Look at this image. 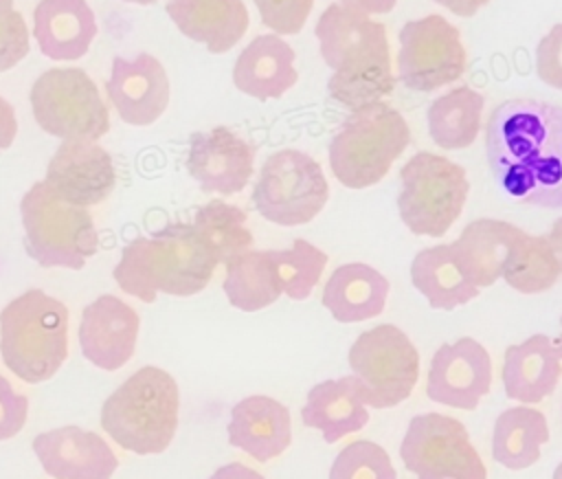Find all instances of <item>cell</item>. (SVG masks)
I'll list each match as a JSON object with an SVG mask.
<instances>
[{
  "instance_id": "obj_1",
  "label": "cell",
  "mask_w": 562,
  "mask_h": 479,
  "mask_svg": "<svg viewBox=\"0 0 562 479\" xmlns=\"http://www.w3.org/2000/svg\"><path fill=\"white\" fill-rule=\"evenodd\" d=\"M485 156L503 193L562 209V105L531 97L501 101L485 123Z\"/></svg>"
},
{
  "instance_id": "obj_2",
  "label": "cell",
  "mask_w": 562,
  "mask_h": 479,
  "mask_svg": "<svg viewBox=\"0 0 562 479\" xmlns=\"http://www.w3.org/2000/svg\"><path fill=\"white\" fill-rule=\"evenodd\" d=\"M217 259L191 222H167L151 235H136L123 248L112 277L123 292L156 301L158 292L189 297L206 288Z\"/></svg>"
},
{
  "instance_id": "obj_3",
  "label": "cell",
  "mask_w": 562,
  "mask_h": 479,
  "mask_svg": "<svg viewBox=\"0 0 562 479\" xmlns=\"http://www.w3.org/2000/svg\"><path fill=\"white\" fill-rule=\"evenodd\" d=\"M180 391L176 378L145 365L125 378L101 404V426L125 450L162 453L178 428Z\"/></svg>"
},
{
  "instance_id": "obj_4",
  "label": "cell",
  "mask_w": 562,
  "mask_h": 479,
  "mask_svg": "<svg viewBox=\"0 0 562 479\" xmlns=\"http://www.w3.org/2000/svg\"><path fill=\"white\" fill-rule=\"evenodd\" d=\"M2 363L24 382L57 374L68 356V308L40 288H29L0 310Z\"/></svg>"
},
{
  "instance_id": "obj_5",
  "label": "cell",
  "mask_w": 562,
  "mask_h": 479,
  "mask_svg": "<svg viewBox=\"0 0 562 479\" xmlns=\"http://www.w3.org/2000/svg\"><path fill=\"white\" fill-rule=\"evenodd\" d=\"M411 143L406 119L386 101L349 112L329 141V167L349 189L380 182Z\"/></svg>"
},
{
  "instance_id": "obj_6",
  "label": "cell",
  "mask_w": 562,
  "mask_h": 479,
  "mask_svg": "<svg viewBox=\"0 0 562 479\" xmlns=\"http://www.w3.org/2000/svg\"><path fill=\"white\" fill-rule=\"evenodd\" d=\"M24 248L44 268H83L99 248L92 213L57 196L44 180L33 182L20 200Z\"/></svg>"
},
{
  "instance_id": "obj_7",
  "label": "cell",
  "mask_w": 562,
  "mask_h": 479,
  "mask_svg": "<svg viewBox=\"0 0 562 479\" xmlns=\"http://www.w3.org/2000/svg\"><path fill=\"white\" fill-rule=\"evenodd\" d=\"M397 211L413 235L441 237L461 215L470 180L465 167L432 154L417 152L400 169Z\"/></svg>"
},
{
  "instance_id": "obj_8",
  "label": "cell",
  "mask_w": 562,
  "mask_h": 479,
  "mask_svg": "<svg viewBox=\"0 0 562 479\" xmlns=\"http://www.w3.org/2000/svg\"><path fill=\"white\" fill-rule=\"evenodd\" d=\"M329 200V182L321 163L303 149L272 152L252 187V204L261 218L279 226L312 222Z\"/></svg>"
},
{
  "instance_id": "obj_9",
  "label": "cell",
  "mask_w": 562,
  "mask_h": 479,
  "mask_svg": "<svg viewBox=\"0 0 562 479\" xmlns=\"http://www.w3.org/2000/svg\"><path fill=\"white\" fill-rule=\"evenodd\" d=\"M347 363L371 409L402 404L419 380V352L404 330L380 323L356 336Z\"/></svg>"
},
{
  "instance_id": "obj_10",
  "label": "cell",
  "mask_w": 562,
  "mask_h": 479,
  "mask_svg": "<svg viewBox=\"0 0 562 479\" xmlns=\"http://www.w3.org/2000/svg\"><path fill=\"white\" fill-rule=\"evenodd\" d=\"M29 99L40 127L61 141H97L110 130V110L83 68L44 70Z\"/></svg>"
},
{
  "instance_id": "obj_11",
  "label": "cell",
  "mask_w": 562,
  "mask_h": 479,
  "mask_svg": "<svg viewBox=\"0 0 562 479\" xmlns=\"http://www.w3.org/2000/svg\"><path fill=\"white\" fill-rule=\"evenodd\" d=\"M400 457L417 479H487V468L465 424L443 413L411 417Z\"/></svg>"
},
{
  "instance_id": "obj_12",
  "label": "cell",
  "mask_w": 562,
  "mask_h": 479,
  "mask_svg": "<svg viewBox=\"0 0 562 479\" xmlns=\"http://www.w3.org/2000/svg\"><path fill=\"white\" fill-rule=\"evenodd\" d=\"M397 40V79L408 90L430 92L443 88L457 81L468 66L459 29L439 13L408 20Z\"/></svg>"
},
{
  "instance_id": "obj_13",
  "label": "cell",
  "mask_w": 562,
  "mask_h": 479,
  "mask_svg": "<svg viewBox=\"0 0 562 479\" xmlns=\"http://www.w3.org/2000/svg\"><path fill=\"white\" fill-rule=\"evenodd\" d=\"M492 389L490 352L472 336L435 349L426 378V396L443 406L474 411Z\"/></svg>"
},
{
  "instance_id": "obj_14",
  "label": "cell",
  "mask_w": 562,
  "mask_h": 479,
  "mask_svg": "<svg viewBox=\"0 0 562 479\" xmlns=\"http://www.w3.org/2000/svg\"><path fill=\"white\" fill-rule=\"evenodd\" d=\"M257 147L226 125L189 136L187 171L206 193H239L255 171Z\"/></svg>"
},
{
  "instance_id": "obj_15",
  "label": "cell",
  "mask_w": 562,
  "mask_h": 479,
  "mask_svg": "<svg viewBox=\"0 0 562 479\" xmlns=\"http://www.w3.org/2000/svg\"><path fill=\"white\" fill-rule=\"evenodd\" d=\"M44 182L66 202L88 209L112 193L116 169L97 141H61L46 165Z\"/></svg>"
},
{
  "instance_id": "obj_16",
  "label": "cell",
  "mask_w": 562,
  "mask_h": 479,
  "mask_svg": "<svg viewBox=\"0 0 562 479\" xmlns=\"http://www.w3.org/2000/svg\"><path fill=\"white\" fill-rule=\"evenodd\" d=\"M105 92L125 123L149 125L169 103V77L162 62L151 53L140 51L134 57L116 55Z\"/></svg>"
},
{
  "instance_id": "obj_17",
  "label": "cell",
  "mask_w": 562,
  "mask_h": 479,
  "mask_svg": "<svg viewBox=\"0 0 562 479\" xmlns=\"http://www.w3.org/2000/svg\"><path fill=\"white\" fill-rule=\"evenodd\" d=\"M140 330L138 312L114 294L90 301L79 321V347L83 358L105 371L121 369L134 354Z\"/></svg>"
},
{
  "instance_id": "obj_18",
  "label": "cell",
  "mask_w": 562,
  "mask_h": 479,
  "mask_svg": "<svg viewBox=\"0 0 562 479\" xmlns=\"http://www.w3.org/2000/svg\"><path fill=\"white\" fill-rule=\"evenodd\" d=\"M31 446L53 479H112L119 468L112 446L99 433L77 424L44 431Z\"/></svg>"
},
{
  "instance_id": "obj_19",
  "label": "cell",
  "mask_w": 562,
  "mask_h": 479,
  "mask_svg": "<svg viewBox=\"0 0 562 479\" xmlns=\"http://www.w3.org/2000/svg\"><path fill=\"white\" fill-rule=\"evenodd\" d=\"M314 35L323 62L338 70L362 57L389 51L386 26L367 15L356 0H336L318 15Z\"/></svg>"
},
{
  "instance_id": "obj_20",
  "label": "cell",
  "mask_w": 562,
  "mask_h": 479,
  "mask_svg": "<svg viewBox=\"0 0 562 479\" xmlns=\"http://www.w3.org/2000/svg\"><path fill=\"white\" fill-rule=\"evenodd\" d=\"M228 444L266 464L292 444L290 409L270 396H246L231 409Z\"/></svg>"
},
{
  "instance_id": "obj_21",
  "label": "cell",
  "mask_w": 562,
  "mask_h": 479,
  "mask_svg": "<svg viewBox=\"0 0 562 479\" xmlns=\"http://www.w3.org/2000/svg\"><path fill=\"white\" fill-rule=\"evenodd\" d=\"M294 48L274 33L255 35L233 64V83L239 92L259 101L279 99L299 79Z\"/></svg>"
},
{
  "instance_id": "obj_22",
  "label": "cell",
  "mask_w": 562,
  "mask_h": 479,
  "mask_svg": "<svg viewBox=\"0 0 562 479\" xmlns=\"http://www.w3.org/2000/svg\"><path fill=\"white\" fill-rule=\"evenodd\" d=\"M301 422L323 435L325 444L358 433L369 422V406L356 376L327 378L316 382L301 406Z\"/></svg>"
},
{
  "instance_id": "obj_23",
  "label": "cell",
  "mask_w": 562,
  "mask_h": 479,
  "mask_svg": "<svg viewBox=\"0 0 562 479\" xmlns=\"http://www.w3.org/2000/svg\"><path fill=\"white\" fill-rule=\"evenodd\" d=\"M520 233L522 229L512 222L476 218L463 226L448 248L463 277L481 290L503 277L507 253Z\"/></svg>"
},
{
  "instance_id": "obj_24",
  "label": "cell",
  "mask_w": 562,
  "mask_h": 479,
  "mask_svg": "<svg viewBox=\"0 0 562 479\" xmlns=\"http://www.w3.org/2000/svg\"><path fill=\"white\" fill-rule=\"evenodd\" d=\"M501 378L509 400L531 406L555 391L562 378V358L553 341L538 332L505 349Z\"/></svg>"
},
{
  "instance_id": "obj_25",
  "label": "cell",
  "mask_w": 562,
  "mask_h": 479,
  "mask_svg": "<svg viewBox=\"0 0 562 479\" xmlns=\"http://www.w3.org/2000/svg\"><path fill=\"white\" fill-rule=\"evenodd\" d=\"M33 35L50 59H79L97 35V18L86 0H40L33 9Z\"/></svg>"
},
{
  "instance_id": "obj_26",
  "label": "cell",
  "mask_w": 562,
  "mask_h": 479,
  "mask_svg": "<svg viewBox=\"0 0 562 479\" xmlns=\"http://www.w3.org/2000/svg\"><path fill=\"white\" fill-rule=\"evenodd\" d=\"M391 283L364 261L338 266L323 286L321 303L338 323H360L384 312Z\"/></svg>"
},
{
  "instance_id": "obj_27",
  "label": "cell",
  "mask_w": 562,
  "mask_h": 479,
  "mask_svg": "<svg viewBox=\"0 0 562 479\" xmlns=\"http://www.w3.org/2000/svg\"><path fill=\"white\" fill-rule=\"evenodd\" d=\"M173 24L211 53H226L248 29V9L241 0H169L165 4Z\"/></svg>"
},
{
  "instance_id": "obj_28",
  "label": "cell",
  "mask_w": 562,
  "mask_h": 479,
  "mask_svg": "<svg viewBox=\"0 0 562 479\" xmlns=\"http://www.w3.org/2000/svg\"><path fill=\"white\" fill-rule=\"evenodd\" d=\"M549 424L540 409L516 404L498 413L492 431V457L509 470H525L540 459Z\"/></svg>"
},
{
  "instance_id": "obj_29",
  "label": "cell",
  "mask_w": 562,
  "mask_h": 479,
  "mask_svg": "<svg viewBox=\"0 0 562 479\" xmlns=\"http://www.w3.org/2000/svg\"><path fill=\"white\" fill-rule=\"evenodd\" d=\"M222 281L228 303L241 312H257L272 305L281 294V275L272 250L250 248L226 264Z\"/></svg>"
},
{
  "instance_id": "obj_30",
  "label": "cell",
  "mask_w": 562,
  "mask_h": 479,
  "mask_svg": "<svg viewBox=\"0 0 562 479\" xmlns=\"http://www.w3.org/2000/svg\"><path fill=\"white\" fill-rule=\"evenodd\" d=\"M408 275L413 288H417L435 310H454L470 303L481 292L463 277L448 244H435L417 250Z\"/></svg>"
},
{
  "instance_id": "obj_31",
  "label": "cell",
  "mask_w": 562,
  "mask_h": 479,
  "mask_svg": "<svg viewBox=\"0 0 562 479\" xmlns=\"http://www.w3.org/2000/svg\"><path fill=\"white\" fill-rule=\"evenodd\" d=\"M483 108L485 94L470 86H459L437 97L426 110L432 143L441 149L470 147L481 132Z\"/></svg>"
},
{
  "instance_id": "obj_32",
  "label": "cell",
  "mask_w": 562,
  "mask_h": 479,
  "mask_svg": "<svg viewBox=\"0 0 562 479\" xmlns=\"http://www.w3.org/2000/svg\"><path fill=\"white\" fill-rule=\"evenodd\" d=\"M395 88L391 51L362 57L334 70L327 79V92L347 110H360L384 101Z\"/></svg>"
},
{
  "instance_id": "obj_33",
  "label": "cell",
  "mask_w": 562,
  "mask_h": 479,
  "mask_svg": "<svg viewBox=\"0 0 562 479\" xmlns=\"http://www.w3.org/2000/svg\"><path fill=\"white\" fill-rule=\"evenodd\" d=\"M560 275V264L549 239L522 231L507 253L503 268L505 283L520 294H538L553 288Z\"/></svg>"
},
{
  "instance_id": "obj_34",
  "label": "cell",
  "mask_w": 562,
  "mask_h": 479,
  "mask_svg": "<svg viewBox=\"0 0 562 479\" xmlns=\"http://www.w3.org/2000/svg\"><path fill=\"white\" fill-rule=\"evenodd\" d=\"M246 220L248 215L241 207L224 200H209L195 209L191 224L215 255L217 264H226L228 259L250 250L255 244Z\"/></svg>"
},
{
  "instance_id": "obj_35",
  "label": "cell",
  "mask_w": 562,
  "mask_h": 479,
  "mask_svg": "<svg viewBox=\"0 0 562 479\" xmlns=\"http://www.w3.org/2000/svg\"><path fill=\"white\" fill-rule=\"evenodd\" d=\"M274 257L281 275L283 294H288L292 301H305L314 292L329 261L325 250L303 237H294L292 246L283 250L274 248Z\"/></svg>"
},
{
  "instance_id": "obj_36",
  "label": "cell",
  "mask_w": 562,
  "mask_h": 479,
  "mask_svg": "<svg viewBox=\"0 0 562 479\" xmlns=\"http://www.w3.org/2000/svg\"><path fill=\"white\" fill-rule=\"evenodd\" d=\"M329 479H397V472L380 444L356 439L338 450L329 468Z\"/></svg>"
},
{
  "instance_id": "obj_37",
  "label": "cell",
  "mask_w": 562,
  "mask_h": 479,
  "mask_svg": "<svg viewBox=\"0 0 562 479\" xmlns=\"http://www.w3.org/2000/svg\"><path fill=\"white\" fill-rule=\"evenodd\" d=\"M29 26L11 0H0V70H9L29 53Z\"/></svg>"
},
{
  "instance_id": "obj_38",
  "label": "cell",
  "mask_w": 562,
  "mask_h": 479,
  "mask_svg": "<svg viewBox=\"0 0 562 479\" xmlns=\"http://www.w3.org/2000/svg\"><path fill=\"white\" fill-rule=\"evenodd\" d=\"M255 7L261 15V24L281 37L303 29L314 9V0H257Z\"/></svg>"
},
{
  "instance_id": "obj_39",
  "label": "cell",
  "mask_w": 562,
  "mask_h": 479,
  "mask_svg": "<svg viewBox=\"0 0 562 479\" xmlns=\"http://www.w3.org/2000/svg\"><path fill=\"white\" fill-rule=\"evenodd\" d=\"M536 75L547 86L562 90V22L553 24L536 44Z\"/></svg>"
},
{
  "instance_id": "obj_40",
  "label": "cell",
  "mask_w": 562,
  "mask_h": 479,
  "mask_svg": "<svg viewBox=\"0 0 562 479\" xmlns=\"http://www.w3.org/2000/svg\"><path fill=\"white\" fill-rule=\"evenodd\" d=\"M29 415V398L24 393H18L11 382L0 376V442L11 439L18 435Z\"/></svg>"
},
{
  "instance_id": "obj_41",
  "label": "cell",
  "mask_w": 562,
  "mask_h": 479,
  "mask_svg": "<svg viewBox=\"0 0 562 479\" xmlns=\"http://www.w3.org/2000/svg\"><path fill=\"white\" fill-rule=\"evenodd\" d=\"M18 134L15 108L0 94V149H7Z\"/></svg>"
},
{
  "instance_id": "obj_42",
  "label": "cell",
  "mask_w": 562,
  "mask_h": 479,
  "mask_svg": "<svg viewBox=\"0 0 562 479\" xmlns=\"http://www.w3.org/2000/svg\"><path fill=\"white\" fill-rule=\"evenodd\" d=\"M206 479H266L261 472H257L255 468L241 464V461H231L220 466L213 475H209Z\"/></svg>"
},
{
  "instance_id": "obj_43",
  "label": "cell",
  "mask_w": 562,
  "mask_h": 479,
  "mask_svg": "<svg viewBox=\"0 0 562 479\" xmlns=\"http://www.w3.org/2000/svg\"><path fill=\"white\" fill-rule=\"evenodd\" d=\"M437 2L461 18H472L479 9L487 4V0H437Z\"/></svg>"
},
{
  "instance_id": "obj_44",
  "label": "cell",
  "mask_w": 562,
  "mask_h": 479,
  "mask_svg": "<svg viewBox=\"0 0 562 479\" xmlns=\"http://www.w3.org/2000/svg\"><path fill=\"white\" fill-rule=\"evenodd\" d=\"M544 237L549 239L555 257H558V264H560V272H562V215L553 220V224L549 226V231L544 233Z\"/></svg>"
},
{
  "instance_id": "obj_45",
  "label": "cell",
  "mask_w": 562,
  "mask_h": 479,
  "mask_svg": "<svg viewBox=\"0 0 562 479\" xmlns=\"http://www.w3.org/2000/svg\"><path fill=\"white\" fill-rule=\"evenodd\" d=\"M356 2L371 18H375L380 13H389L395 7V0H356Z\"/></svg>"
},
{
  "instance_id": "obj_46",
  "label": "cell",
  "mask_w": 562,
  "mask_h": 479,
  "mask_svg": "<svg viewBox=\"0 0 562 479\" xmlns=\"http://www.w3.org/2000/svg\"><path fill=\"white\" fill-rule=\"evenodd\" d=\"M553 347H555L558 356L562 358V316H560V334L553 338Z\"/></svg>"
},
{
  "instance_id": "obj_47",
  "label": "cell",
  "mask_w": 562,
  "mask_h": 479,
  "mask_svg": "<svg viewBox=\"0 0 562 479\" xmlns=\"http://www.w3.org/2000/svg\"><path fill=\"white\" fill-rule=\"evenodd\" d=\"M551 479H562V461L553 468V475H551Z\"/></svg>"
}]
</instances>
